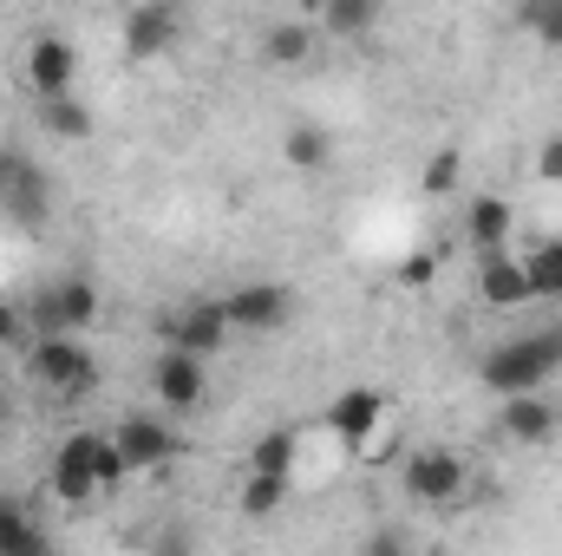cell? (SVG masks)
<instances>
[{
    "mask_svg": "<svg viewBox=\"0 0 562 556\" xmlns=\"http://www.w3.org/2000/svg\"><path fill=\"white\" fill-rule=\"evenodd\" d=\"M458 170H464V157H458V151H431V157H425V170H419V190H425V197H451V190H458Z\"/></svg>",
    "mask_w": 562,
    "mask_h": 556,
    "instance_id": "25",
    "label": "cell"
},
{
    "mask_svg": "<svg viewBox=\"0 0 562 556\" xmlns=\"http://www.w3.org/2000/svg\"><path fill=\"white\" fill-rule=\"evenodd\" d=\"M26 334V308H13V301H0V347H13Z\"/></svg>",
    "mask_w": 562,
    "mask_h": 556,
    "instance_id": "30",
    "label": "cell"
},
{
    "mask_svg": "<svg viewBox=\"0 0 562 556\" xmlns=\"http://www.w3.org/2000/svg\"><path fill=\"white\" fill-rule=\"evenodd\" d=\"M517 445H543L550 432H557V407L543 400V393H517V400H504V419H497Z\"/></svg>",
    "mask_w": 562,
    "mask_h": 556,
    "instance_id": "17",
    "label": "cell"
},
{
    "mask_svg": "<svg viewBox=\"0 0 562 556\" xmlns=\"http://www.w3.org/2000/svg\"><path fill=\"white\" fill-rule=\"evenodd\" d=\"M112 445H119L125 471H157V465H170V458L183 452L177 425H170V419H157V413H125V425L112 432Z\"/></svg>",
    "mask_w": 562,
    "mask_h": 556,
    "instance_id": "6",
    "label": "cell"
},
{
    "mask_svg": "<svg viewBox=\"0 0 562 556\" xmlns=\"http://www.w3.org/2000/svg\"><path fill=\"white\" fill-rule=\"evenodd\" d=\"M262 53H269L276 66H301V59L314 53V26H307V20H281V26H269Z\"/></svg>",
    "mask_w": 562,
    "mask_h": 556,
    "instance_id": "22",
    "label": "cell"
},
{
    "mask_svg": "<svg viewBox=\"0 0 562 556\" xmlns=\"http://www.w3.org/2000/svg\"><path fill=\"white\" fill-rule=\"evenodd\" d=\"M26 79L40 99H72V79H79V46L59 40V33H40L26 46Z\"/></svg>",
    "mask_w": 562,
    "mask_h": 556,
    "instance_id": "9",
    "label": "cell"
},
{
    "mask_svg": "<svg viewBox=\"0 0 562 556\" xmlns=\"http://www.w3.org/2000/svg\"><path fill=\"white\" fill-rule=\"evenodd\" d=\"M99 321V288L86 276H66L53 281V288H40L33 301H26V327L46 341V334H86Z\"/></svg>",
    "mask_w": 562,
    "mask_h": 556,
    "instance_id": "2",
    "label": "cell"
},
{
    "mask_svg": "<svg viewBox=\"0 0 562 556\" xmlns=\"http://www.w3.org/2000/svg\"><path fill=\"white\" fill-rule=\"evenodd\" d=\"M294 458H301V438L276 425V432H262V438H256L249 471H262V478H294Z\"/></svg>",
    "mask_w": 562,
    "mask_h": 556,
    "instance_id": "18",
    "label": "cell"
},
{
    "mask_svg": "<svg viewBox=\"0 0 562 556\" xmlns=\"http://www.w3.org/2000/svg\"><path fill=\"white\" fill-rule=\"evenodd\" d=\"M0 556H53L46 524H40L20 498H0Z\"/></svg>",
    "mask_w": 562,
    "mask_h": 556,
    "instance_id": "15",
    "label": "cell"
},
{
    "mask_svg": "<svg viewBox=\"0 0 562 556\" xmlns=\"http://www.w3.org/2000/svg\"><path fill=\"white\" fill-rule=\"evenodd\" d=\"M13 164H20V157H13V151H0V197H7V184H13Z\"/></svg>",
    "mask_w": 562,
    "mask_h": 556,
    "instance_id": "32",
    "label": "cell"
},
{
    "mask_svg": "<svg viewBox=\"0 0 562 556\" xmlns=\"http://www.w3.org/2000/svg\"><path fill=\"white\" fill-rule=\"evenodd\" d=\"M477 294L491 301V308H517V301H530V276H524V263L517 256H477Z\"/></svg>",
    "mask_w": 562,
    "mask_h": 556,
    "instance_id": "14",
    "label": "cell"
},
{
    "mask_svg": "<svg viewBox=\"0 0 562 556\" xmlns=\"http://www.w3.org/2000/svg\"><path fill=\"white\" fill-rule=\"evenodd\" d=\"M380 419H393L380 387H347V393H334V400H327V432H334V438H347V445H360Z\"/></svg>",
    "mask_w": 562,
    "mask_h": 556,
    "instance_id": "12",
    "label": "cell"
},
{
    "mask_svg": "<svg viewBox=\"0 0 562 556\" xmlns=\"http://www.w3.org/2000/svg\"><path fill=\"white\" fill-rule=\"evenodd\" d=\"M229 314H223V301H196V308H183V314H170L164 321V341H170V354H190V360H216L223 347H229Z\"/></svg>",
    "mask_w": 562,
    "mask_h": 556,
    "instance_id": "5",
    "label": "cell"
},
{
    "mask_svg": "<svg viewBox=\"0 0 562 556\" xmlns=\"http://www.w3.org/2000/svg\"><path fill=\"white\" fill-rule=\"evenodd\" d=\"M400 276L413 281V288H419V281H431V256H406V269H400Z\"/></svg>",
    "mask_w": 562,
    "mask_h": 556,
    "instance_id": "31",
    "label": "cell"
},
{
    "mask_svg": "<svg viewBox=\"0 0 562 556\" xmlns=\"http://www.w3.org/2000/svg\"><path fill=\"white\" fill-rule=\"evenodd\" d=\"M537 177H543V184H562V132L543 138V151H537Z\"/></svg>",
    "mask_w": 562,
    "mask_h": 556,
    "instance_id": "29",
    "label": "cell"
},
{
    "mask_svg": "<svg viewBox=\"0 0 562 556\" xmlns=\"http://www.w3.org/2000/svg\"><path fill=\"white\" fill-rule=\"evenodd\" d=\"M464 478H471L464 458L445 452V445H419V452L406 458V498H413V504H431V511L451 504V498L464 491Z\"/></svg>",
    "mask_w": 562,
    "mask_h": 556,
    "instance_id": "7",
    "label": "cell"
},
{
    "mask_svg": "<svg viewBox=\"0 0 562 556\" xmlns=\"http://www.w3.org/2000/svg\"><path fill=\"white\" fill-rule=\"evenodd\" d=\"M26 374H33L40 387H53V393H86V387L99 380V360H92V347H86L79 334H46V341H33Z\"/></svg>",
    "mask_w": 562,
    "mask_h": 556,
    "instance_id": "3",
    "label": "cell"
},
{
    "mask_svg": "<svg viewBox=\"0 0 562 556\" xmlns=\"http://www.w3.org/2000/svg\"><path fill=\"white\" fill-rule=\"evenodd\" d=\"M524 26H530L543 46H562V0H530V7H524Z\"/></svg>",
    "mask_w": 562,
    "mask_h": 556,
    "instance_id": "26",
    "label": "cell"
},
{
    "mask_svg": "<svg viewBox=\"0 0 562 556\" xmlns=\"http://www.w3.org/2000/svg\"><path fill=\"white\" fill-rule=\"evenodd\" d=\"M92 478H99V491H112V485H125L132 471H125V458H119V445H112V432L99 438V458H92Z\"/></svg>",
    "mask_w": 562,
    "mask_h": 556,
    "instance_id": "27",
    "label": "cell"
},
{
    "mask_svg": "<svg viewBox=\"0 0 562 556\" xmlns=\"http://www.w3.org/2000/svg\"><path fill=\"white\" fill-rule=\"evenodd\" d=\"M150 387H157V407L164 413H196L203 407V393H210V367L203 360H190V354H157V367H150Z\"/></svg>",
    "mask_w": 562,
    "mask_h": 556,
    "instance_id": "8",
    "label": "cell"
},
{
    "mask_svg": "<svg viewBox=\"0 0 562 556\" xmlns=\"http://www.w3.org/2000/svg\"><path fill=\"white\" fill-rule=\"evenodd\" d=\"M524 276H530V301H543V294H562V236H557V243H543V249L524 263Z\"/></svg>",
    "mask_w": 562,
    "mask_h": 556,
    "instance_id": "24",
    "label": "cell"
},
{
    "mask_svg": "<svg viewBox=\"0 0 562 556\" xmlns=\"http://www.w3.org/2000/svg\"><path fill=\"white\" fill-rule=\"evenodd\" d=\"M7 216L13 223H26V230H46V216H53V184H46V170L33 164V157H20L13 164V184H7Z\"/></svg>",
    "mask_w": 562,
    "mask_h": 556,
    "instance_id": "13",
    "label": "cell"
},
{
    "mask_svg": "<svg viewBox=\"0 0 562 556\" xmlns=\"http://www.w3.org/2000/svg\"><path fill=\"white\" fill-rule=\"evenodd\" d=\"M360 556H413V537H406L400 524H380V531L360 544Z\"/></svg>",
    "mask_w": 562,
    "mask_h": 556,
    "instance_id": "28",
    "label": "cell"
},
{
    "mask_svg": "<svg viewBox=\"0 0 562 556\" xmlns=\"http://www.w3.org/2000/svg\"><path fill=\"white\" fill-rule=\"evenodd\" d=\"M321 26H327L334 40H360V33L380 26V7H373V0H327V7H321Z\"/></svg>",
    "mask_w": 562,
    "mask_h": 556,
    "instance_id": "19",
    "label": "cell"
},
{
    "mask_svg": "<svg viewBox=\"0 0 562 556\" xmlns=\"http://www.w3.org/2000/svg\"><path fill=\"white\" fill-rule=\"evenodd\" d=\"M281 157H288L294 170H321V164L334 157V132H327V125H294V132L281 138Z\"/></svg>",
    "mask_w": 562,
    "mask_h": 556,
    "instance_id": "20",
    "label": "cell"
},
{
    "mask_svg": "<svg viewBox=\"0 0 562 556\" xmlns=\"http://www.w3.org/2000/svg\"><path fill=\"white\" fill-rule=\"evenodd\" d=\"M40 125H46L53 138H66V144L92 138V112H86L79 99H40Z\"/></svg>",
    "mask_w": 562,
    "mask_h": 556,
    "instance_id": "21",
    "label": "cell"
},
{
    "mask_svg": "<svg viewBox=\"0 0 562 556\" xmlns=\"http://www.w3.org/2000/svg\"><path fill=\"white\" fill-rule=\"evenodd\" d=\"M223 314L243 334H276V327L294 321V288L288 281H243V288L223 294Z\"/></svg>",
    "mask_w": 562,
    "mask_h": 556,
    "instance_id": "4",
    "label": "cell"
},
{
    "mask_svg": "<svg viewBox=\"0 0 562 556\" xmlns=\"http://www.w3.org/2000/svg\"><path fill=\"white\" fill-rule=\"evenodd\" d=\"M288 485H294V478H262V471H249V478H243V518H276L281 504H288Z\"/></svg>",
    "mask_w": 562,
    "mask_h": 556,
    "instance_id": "23",
    "label": "cell"
},
{
    "mask_svg": "<svg viewBox=\"0 0 562 556\" xmlns=\"http://www.w3.org/2000/svg\"><path fill=\"white\" fill-rule=\"evenodd\" d=\"M177 33H183V13L164 7V0H138V7L125 13V53H132V59H157V53H170Z\"/></svg>",
    "mask_w": 562,
    "mask_h": 556,
    "instance_id": "11",
    "label": "cell"
},
{
    "mask_svg": "<svg viewBox=\"0 0 562 556\" xmlns=\"http://www.w3.org/2000/svg\"><path fill=\"white\" fill-rule=\"evenodd\" d=\"M557 367H562V327H550V334H517V341L491 347L477 374L497 400H517V393H543V380Z\"/></svg>",
    "mask_w": 562,
    "mask_h": 556,
    "instance_id": "1",
    "label": "cell"
},
{
    "mask_svg": "<svg viewBox=\"0 0 562 556\" xmlns=\"http://www.w3.org/2000/svg\"><path fill=\"white\" fill-rule=\"evenodd\" d=\"M99 438H105V432H66V438H59V452H53V491H59L66 504H86V498L99 491V478H92Z\"/></svg>",
    "mask_w": 562,
    "mask_h": 556,
    "instance_id": "10",
    "label": "cell"
},
{
    "mask_svg": "<svg viewBox=\"0 0 562 556\" xmlns=\"http://www.w3.org/2000/svg\"><path fill=\"white\" fill-rule=\"evenodd\" d=\"M510 223H517V210H510L504 197H477V203L464 210V236H471L477 256H497V249L510 243Z\"/></svg>",
    "mask_w": 562,
    "mask_h": 556,
    "instance_id": "16",
    "label": "cell"
}]
</instances>
